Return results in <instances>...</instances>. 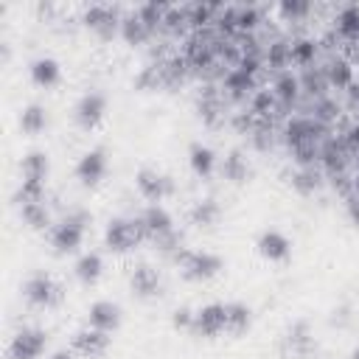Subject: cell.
<instances>
[{"instance_id": "obj_1", "label": "cell", "mask_w": 359, "mask_h": 359, "mask_svg": "<svg viewBox=\"0 0 359 359\" xmlns=\"http://www.w3.org/2000/svg\"><path fill=\"white\" fill-rule=\"evenodd\" d=\"M48 171H50V160L42 149H31L22 163H20V188L14 194V199L20 205L28 202H45V182H48Z\"/></svg>"}, {"instance_id": "obj_2", "label": "cell", "mask_w": 359, "mask_h": 359, "mask_svg": "<svg viewBox=\"0 0 359 359\" xmlns=\"http://www.w3.org/2000/svg\"><path fill=\"white\" fill-rule=\"evenodd\" d=\"M93 222V216L84 210V208H73L65 219H59L48 233H50V247L59 252V255H70V252H79L81 244H84V236H87V224Z\"/></svg>"}, {"instance_id": "obj_3", "label": "cell", "mask_w": 359, "mask_h": 359, "mask_svg": "<svg viewBox=\"0 0 359 359\" xmlns=\"http://www.w3.org/2000/svg\"><path fill=\"white\" fill-rule=\"evenodd\" d=\"M174 264L180 269V275L185 280H194V283H205V280H213L222 275L224 269V261L222 255L210 252V250H191V247H182L177 255H174Z\"/></svg>"}, {"instance_id": "obj_4", "label": "cell", "mask_w": 359, "mask_h": 359, "mask_svg": "<svg viewBox=\"0 0 359 359\" xmlns=\"http://www.w3.org/2000/svg\"><path fill=\"white\" fill-rule=\"evenodd\" d=\"M143 241H149V238H146L140 216H115V219L107 222L104 244H107L109 252H132Z\"/></svg>"}, {"instance_id": "obj_5", "label": "cell", "mask_w": 359, "mask_h": 359, "mask_svg": "<svg viewBox=\"0 0 359 359\" xmlns=\"http://www.w3.org/2000/svg\"><path fill=\"white\" fill-rule=\"evenodd\" d=\"M22 297L34 309H56L62 303V297H65V289H62V283L50 272H42L39 269V272H31L25 278Z\"/></svg>"}, {"instance_id": "obj_6", "label": "cell", "mask_w": 359, "mask_h": 359, "mask_svg": "<svg viewBox=\"0 0 359 359\" xmlns=\"http://www.w3.org/2000/svg\"><path fill=\"white\" fill-rule=\"evenodd\" d=\"M135 188H137V194H140L149 205H163V202L177 191L171 174H165V171H160V168H154V165H140V168L135 171Z\"/></svg>"}, {"instance_id": "obj_7", "label": "cell", "mask_w": 359, "mask_h": 359, "mask_svg": "<svg viewBox=\"0 0 359 359\" xmlns=\"http://www.w3.org/2000/svg\"><path fill=\"white\" fill-rule=\"evenodd\" d=\"M325 132L328 126L317 123L311 115H294L283 123V140L286 146L294 151V149H303V146H314V143H325Z\"/></svg>"}, {"instance_id": "obj_8", "label": "cell", "mask_w": 359, "mask_h": 359, "mask_svg": "<svg viewBox=\"0 0 359 359\" xmlns=\"http://www.w3.org/2000/svg\"><path fill=\"white\" fill-rule=\"evenodd\" d=\"M48 348V331L39 325H22L8 342V359H42Z\"/></svg>"}, {"instance_id": "obj_9", "label": "cell", "mask_w": 359, "mask_h": 359, "mask_svg": "<svg viewBox=\"0 0 359 359\" xmlns=\"http://www.w3.org/2000/svg\"><path fill=\"white\" fill-rule=\"evenodd\" d=\"M81 22H84L90 31H95L101 39H112L115 34H121L123 14H121L118 6H112V3H93V6L84 8Z\"/></svg>"}, {"instance_id": "obj_10", "label": "cell", "mask_w": 359, "mask_h": 359, "mask_svg": "<svg viewBox=\"0 0 359 359\" xmlns=\"http://www.w3.org/2000/svg\"><path fill=\"white\" fill-rule=\"evenodd\" d=\"M107 109H109L107 95H104L101 90H87V93L76 101V107H73L76 126L84 129V132L98 129V126L104 123V118H107Z\"/></svg>"}, {"instance_id": "obj_11", "label": "cell", "mask_w": 359, "mask_h": 359, "mask_svg": "<svg viewBox=\"0 0 359 359\" xmlns=\"http://www.w3.org/2000/svg\"><path fill=\"white\" fill-rule=\"evenodd\" d=\"M191 331L196 337H205V339H216L222 334H227V303H205L194 311V325Z\"/></svg>"}, {"instance_id": "obj_12", "label": "cell", "mask_w": 359, "mask_h": 359, "mask_svg": "<svg viewBox=\"0 0 359 359\" xmlns=\"http://www.w3.org/2000/svg\"><path fill=\"white\" fill-rule=\"evenodd\" d=\"M109 345H112V337L93 325H81L70 337V351L81 359H101V356H107Z\"/></svg>"}, {"instance_id": "obj_13", "label": "cell", "mask_w": 359, "mask_h": 359, "mask_svg": "<svg viewBox=\"0 0 359 359\" xmlns=\"http://www.w3.org/2000/svg\"><path fill=\"white\" fill-rule=\"evenodd\" d=\"M107 171H109V157H107V151H104L101 146H93V149H87V151L79 157L73 174H76V180H79L84 188H95V185L104 182Z\"/></svg>"}, {"instance_id": "obj_14", "label": "cell", "mask_w": 359, "mask_h": 359, "mask_svg": "<svg viewBox=\"0 0 359 359\" xmlns=\"http://www.w3.org/2000/svg\"><path fill=\"white\" fill-rule=\"evenodd\" d=\"M255 250H258V255H261L264 261H269V264H283V261L292 258V238H289L283 230H278V227H266V230L258 233Z\"/></svg>"}, {"instance_id": "obj_15", "label": "cell", "mask_w": 359, "mask_h": 359, "mask_svg": "<svg viewBox=\"0 0 359 359\" xmlns=\"http://www.w3.org/2000/svg\"><path fill=\"white\" fill-rule=\"evenodd\" d=\"M314 351H317V342H314L311 325L306 320H294L283 334V353L289 359H309Z\"/></svg>"}, {"instance_id": "obj_16", "label": "cell", "mask_w": 359, "mask_h": 359, "mask_svg": "<svg viewBox=\"0 0 359 359\" xmlns=\"http://www.w3.org/2000/svg\"><path fill=\"white\" fill-rule=\"evenodd\" d=\"M140 222H143V230H146V238L157 247L160 241H165L168 236L177 233L174 227V216L168 213L165 205H149L143 213H140Z\"/></svg>"}, {"instance_id": "obj_17", "label": "cell", "mask_w": 359, "mask_h": 359, "mask_svg": "<svg viewBox=\"0 0 359 359\" xmlns=\"http://www.w3.org/2000/svg\"><path fill=\"white\" fill-rule=\"evenodd\" d=\"M222 93L230 98V101H247L258 93V76L247 73L244 67H227L224 76H222Z\"/></svg>"}, {"instance_id": "obj_18", "label": "cell", "mask_w": 359, "mask_h": 359, "mask_svg": "<svg viewBox=\"0 0 359 359\" xmlns=\"http://www.w3.org/2000/svg\"><path fill=\"white\" fill-rule=\"evenodd\" d=\"M129 289L140 297V300H154L163 294V275L157 266L151 264H137L129 275Z\"/></svg>"}, {"instance_id": "obj_19", "label": "cell", "mask_w": 359, "mask_h": 359, "mask_svg": "<svg viewBox=\"0 0 359 359\" xmlns=\"http://www.w3.org/2000/svg\"><path fill=\"white\" fill-rule=\"evenodd\" d=\"M121 323H123V311H121V306L112 303V300H95V303L87 309V325H93V328H98V331H104V334L118 331Z\"/></svg>"}, {"instance_id": "obj_20", "label": "cell", "mask_w": 359, "mask_h": 359, "mask_svg": "<svg viewBox=\"0 0 359 359\" xmlns=\"http://www.w3.org/2000/svg\"><path fill=\"white\" fill-rule=\"evenodd\" d=\"M320 165L328 177H337V174H345L348 165H351V151L345 149L342 137H325L323 143V151H320Z\"/></svg>"}, {"instance_id": "obj_21", "label": "cell", "mask_w": 359, "mask_h": 359, "mask_svg": "<svg viewBox=\"0 0 359 359\" xmlns=\"http://www.w3.org/2000/svg\"><path fill=\"white\" fill-rule=\"evenodd\" d=\"M188 165H191L194 177L210 180V177L219 171V154H216L208 143L196 140V143H191V149H188Z\"/></svg>"}, {"instance_id": "obj_22", "label": "cell", "mask_w": 359, "mask_h": 359, "mask_svg": "<svg viewBox=\"0 0 359 359\" xmlns=\"http://www.w3.org/2000/svg\"><path fill=\"white\" fill-rule=\"evenodd\" d=\"M28 76H31V81H34L36 87L50 90V87H56V84L62 81V65H59L53 56H36V59H31V65H28Z\"/></svg>"}, {"instance_id": "obj_23", "label": "cell", "mask_w": 359, "mask_h": 359, "mask_svg": "<svg viewBox=\"0 0 359 359\" xmlns=\"http://www.w3.org/2000/svg\"><path fill=\"white\" fill-rule=\"evenodd\" d=\"M219 174H222L227 182L241 185V182H247V180H250L252 165H250V160H247V154H244L241 149H230V151L219 160Z\"/></svg>"}, {"instance_id": "obj_24", "label": "cell", "mask_w": 359, "mask_h": 359, "mask_svg": "<svg viewBox=\"0 0 359 359\" xmlns=\"http://www.w3.org/2000/svg\"><path fill=\"white\" fill-rule=\"evenodd\" d=\"M196 109H199V118H202L208 126H216V123L224 118V104H222V93L216 90V84L199 87Z\"/></svg>"}, {"instance_id": "obj_25", "label": "cell", "mask_w": 359, "mask_h": 359, "mask_svg": "<svg viewBox=\"0 0 359 359\" xmlns=\"http://www.w3.org/2000/svg\"><path fill=\"white\" fill-rule=\"evenodd\" d=\"M272 93H275V98H278L280 109H289V107L300 98V93H303V87H300V76H297V73H292V70L278 73V76H275V81H272Z\"/></svg>"}, {"instance_id": "obj_26", "label": "cell", "mask_w": 359, "mask_h": 359, "mask_svg": "<svg viewBox=\"0 0 359 359\" xmlns=\"http://www.w3.org/2000/svg\"><path fill=\"white\" fill-rule=\"evenodd\" d=\"M334 28L339 39L345 42H359V3H345L334 14Z\"/></svg>"}, {"instance_id": "obj_27", "label": "cell", "mask_w": 359, "mask_h": 359, "mask_svg": "<svg viewBox=\"0 0 359 359\" xmlns=\"http://www.w3.org/2000/svg\"><path fill=\"white\" fill-rule=\"evenodd\" d=\"M325 79H328V87L348 90V87L356 81V73H353L351 59H345V56H331V59L325 62Z\"/></svg>"}, {"instance_id": "obj_28", "label": "cell", "mask_w": 359, "mask_h": 359, "mask_svg": "<svg viewBox=\"0 0 359 359\" xmlns=\"http://www.w3.org/2000/svg\"><path fill=\"white\" fill-rule=\"evenodd\" d=\"M219 219H222V205H219L213 196L196 199V202L191 205V210H188V222H191L194 227H213Z\"/></svg>"}, {"instance_id": "obj_29", "label": "cell", "mask_w": 359, "mask_h": 359, "mask_svg": "<svg viewBox=\"0 0 359 359\" xmlns=\"http://www.w3.org/2000/svg\"><path fill=\"white\" fill-rule=\"evenodd\" d=\"M73 272H76V278L84 286H95L101 280V275H104V258H101V252H95V250L81 252L79 261H76V266H73Z\"/></svg>"}, {"instance_id": "obj_30", "label": "cell", "mask_w": 359, "mask_h": 359, "mask_svg": "<svg viewBox=\"0 0 359 359\" xmlns=\"http://www.w3.org/2000/svg\"><path fill=\"white\" fill-rule=\"evenodd\" d=\"M317 53H320V42H317L314 36H297V39L289 42V59H292V65H297L300 70L311 67L314 59H317Z\"/></svg>"}, {"instance_id": "obj_31", "label": "cell", "mask_w": 359, "mask_h": 359, "mask_svg": "<svg viewBox=\"0 0 359 359\" xmlns=\"http://www.w3.org/2000/svg\"><path fill=\"white\" fill-rule=\"evenodd\" d=\"M292 191L300 194V196H314L320 188H323V171L317 165H309V168H297L292 174Z\"/></svg>"}, {"instance_id": "obj_32", "label": "cell", "mask_w": 359, "mask_h": 359, "mask_svg": "<svg viewBox=\"0 0 359 359\" xmlns=\"http://www.w3.org/2000/svg\"><path fill=\"white\" fill-rule=\"evenodd\" d=\"M252 328V309L241 300H230L227 303V334L241 337Z\"/></svg>"}, {"instance_id": "obj_33", "label": "cell", "mask_w": 359, "mask_h": 359, "mask_svg": "<svg viewBox=\"0 0 359 359\" xmlns=\"http://www.w3.org/2000/svg\"><path fill=\"white\" fill-rule=\"evenodd\" d=\"M151 28L132 11V14H123V22H121V36L126 45H146L151 39Z\"/></svg>"}, {"instance_id": "obj_34", "label": "cell", "mask_w": 359, "mask_h": 359, "mask_svg": "<svg viewBox=\"0 0 359 359\" xmlns=\"http://www.w3.org/2000/svg\"><path fill=\"white\" fill-rule=\"evenodd\" d=\"M135 90H160L165 87V62H149L137 70V76L132 79Z\"/></svg>"}, {"instance_id": "obj_35", "label": "cell", "mask_w": 359, "mask_h": 359, "mask_svg": "<svg viewBox=\"0 0 359 359\" xmlns=\"http://www.w3.org/2000/svg\"><path fill=\"white\" fill-rule=\"evenodd\" d=\"M45 126H48V109L42 107V104H25L22 109H20V129L25 132V135H39V132H45Z\"/></svg>"}, {"instance_id": "obj_36", "label": "cell", "mask_w": 359, "mask_h": 359, "mask_svg": "<svg viewBox=\"0 0 359 359\" xmlns=\"http://www.w3.org/2000/svg\"><path fill=\"white\" fill-rule=\"evenodd\" d=\"M20 219L25 222V227L31 230H50L53 222H50V210L45 202H28V205H20Z\"/></svg>"}, {"instance_id": "obj_37", "label": "cell", "mask_w": 359, "mask_h": 359, "mask_svg": "<svg viewBox=\"0 0 359 359\" xmlns=\"http://www.w3.org/2000/svg\"><path fill=\"white\" fill-rule=\"evenodd\" d=\"M250 109H252V115H255L258 121L272 123V118L280 112V104H278V98H275L272 90H258V93L250 98Z\"/></svg>"}, {"instance_id": "obj_38", "label": "cell", "mask_w": 359, "mask_h": 359, "mask_svg": "<svg viewBox=\"0 0 359 359\" xmlns=\"http://www.w3.org/2000/svg\"><path fill=\"white\" fill-rule=\"evenodd\" d=\"M300 87L303 93H309L314 101L317 98H325V90H328V79H325V67H306L300 70Z\"/></svg>"}, {"instance_id": "obj_39", "label": "cell", "mask_w": 359, "mask_h": 359, "mask_svg": "<svg viewBox=\"0 0 359 359\" xmlns=\"http://www.w3.org/2000/svg\"><path fill=\"white\" fill-rule=\"evenodd\" d=\"M168 8H171V3H163V0H149V3H140L137 8H135V14L151 28V31H157L160 25H163V20H165V14H168Z\"/></svg>"}, {"instance_id": "obj_40", "label": "cell", "mask_w": 359, "mask_h": 359, "mask_svg": "<svg viewBox=\"0 0 359 359\" xmlns=\"http://www.w3.org/2000/svg\"><path fill=\"white\" fill-rule=\"evenodd\" d=\"M224 3H194L191 6V28L202 31L210 28V22H216V14L222 11Z\"/></svg>"}, {"instance_id": "obj_41", "label": "cell", "mask_w": 359, "mask_h": 359, "mask_svg": "<svg viewBox=\"0 0 359 359\" xmlns=\"http://www.w3.org/2000/svg\"><path fill=\"white\" fill-rule=\"evenodd\" d=\"M342 115V107L331 98V95H325V98H317L314 104H311V118L317 121V123H323V126H331L337 118Z\"/></svg>"}, {"instance_id": "obj_42", "label": "cell", "mask_w": 359, "mask_h": 359, "mask_svg": "<svg viewBox=\"0 0 359 359\" xmlns=\"http://www.w3.org/2000/svg\"><path fill=\"white\" fill-rule=\"evenodd\" d=\"M266 65H269V70H278V73H283L292 65V59H289V42L286 39L269 42V48H266Z\"/></svg>"}, {"instance_id": "obj_43", "label": "cell", "mask_w": 359, "mask_h": 359, "mask_svg": "<svg viewBox=\"0 0 359 359\" xmlns=\"http://www.w3.org/2000/svg\"><path fill=\"white\" fill-rule=\"evenodd\" d=\"M311 3L309 0H280L278 3V14L286 20V22H300V20H306L309 14H311Z\"/></svg>"}, {"instance_id": "obj_44", "label": "cell", "mask_w": 359, "mask_h": 359, "mask_svg": "<svg viewBox=\"0 0 359 359\" xmlns=\"http://www.w3.org/2000/svg\"><path fill=\"white\" fill-rule=\"evenodd\" d=\"M188 25H191V6H171L163 20V28L171 34H182Z\"/></svg>"}, {"instance_id": "obj_45", "label": "cell", "mask_w": 359, "mask_h": 359, "mask_svg": "<svg viewBox=\"0 0 359 359\" xmlns=\"http://www.w3.org/2000/svg\"><path fill=\"white\" fill-rule=\"evenodd\" d=\"M216 28L222 36L238 34V6H222V11L216 14Z\"/></svg>"}, {"instance_id": "obj_46", "label": "cell", "mask_w": 359, "mask_h": 359, "mask_svg": "<svg viewBox=\"0 0 359 359\" xmlns=\"http://www.w3.org/2000/svg\"><path fill=\"white\" fill-rule=\"evenodd\" d=\"M261 22L258 6H238V34H252Z\"/></svg>"}, {"instance_id": "obj_47", "label": "cell", "mask_w": 359, "mask_h": 359, "mask_svg": "<svg viewBox=\"0 0 359 359\" xmlns=\"http://www.w3.org/2000/svg\"><path fill=\"white\" fill-rule=\"evenodd\" d=\"M233 126H236L238 132H244V135H252L255 126H258V118L252 115V109H241V112L233 115Z\"/></svg>"}, {"instance_id": "obj_48", "label": "cell", "mask_w": 359, "mask_h": 359, "mask_svg": "<svg viewBox=\"0 0 359 359\" xmlns=\"http://www.w3.org/2000/svg\"><path fill=\"white\" fill-rule=\"evenodd\" d=\"M194 311H196V309H188V306L174 309L171 325H174V328H182V331H191V325H194Z\"/></svg>"}, {"instance_id": "obj_49", "label": "cell", "mask_w": 359, "mask_h": 359, "mask_svg": "<svg viewBox=\"0 0 359 359\" xmlns=\"http://www.w3.org/2000/svg\"><path fill=\"white\" fill-rule=\"evenodd\" d=\"M339 137H342V143H345V149H348L351 154H359V121L348 123Z\"/></svg>"}, {"instance_id": "obj_50", "label": "cell", "mask_w": 359, "mask_h": 359, "mask_svg": "<svg viewBox=\"0 0 359 359\" xmlns=\"http://www.w3.org/2000/svg\"><path fill=\"white\" fill-rule=\"evenodd\" d=\"M331 185H334V191L342 194V199H348V196L353 194V180H351L348 174H337V177H331Z\"/></svg>"}, {"instance_id": "obj_51", "label": "cell", "mask_w": 359, "mask_h": 359, "mask_svg": "<svg viewBox=\"0 0 359 359\" xmlns=\"http://www.w3.org/2000/svg\"><path fill=\"white\" fill-rule=\"evenodd\" d=\"M345 213H348V219L359 227V196H356V194H351V196L345 199Z\"/></svg>"}, {"instance_id": "obj_52", "label": "cell", "mask_w": 359, "mask_h": 359, "mask_svg": "<svg viewBox=\"0 0 359 359\" xmlns=\"http://www.w3.org/2000/svg\"><path fill=\"white\" fill-rule=\"evenodd\" d=\"M345 93H348V104H351L353 109H359V81H353Z\"/></svg>"}, {"instance_id": "obj_53", "label": "cell", "mask_w": 359, "mask_h": 359, "mask_svg": "<svg viewBox=\"0 0 359 359\" xmlns=\"http://www.w3.org/2000/svg\"><path fill=\"white\" fill-rule=\"evenodd\" d=\"M48 359H76V353H73L70 348H56V351H53Z\"/></svg>"}, {"instance_id": "obj_54", "label": "cell", "mask_w": 359, "mask_h": 359, "mask_svg": "<svg viewBox=\"0 0 359 359\" xmlns=\"http://www.w3.org/2000/svg\"><path fill=\"white\" fill-rule=\"evenodd\" d=\"M36 11H39L42 17H50V14L56 11V6H53V3H36Z\"/></svg>"}, {"instance_id": "obj_55", "label": "cell", "mask_w": 359, "mask_h": 359, "mask_svg": "<svg viewBox=\"0 0 359 359\" xmlns=\"http://www.w3.org/2000/svg\"><path fill=\"white\" fill-rule=\"evenodd\" d=\"M353 194L359 196V171H356V177H353Z\"/></svg>"}, {"instance_id": "obj_56", "label": "cell", "mask_w": 359, "mask_h": 359, "mask_svg": "<svg viewBox=\"0 0 359 359\" xmlns=\"http://www.w3.org/2000/svg\"><path fill=\"white\" fill-rule=\"evenodd\" d=\"M351 359H359V342L353 345V351H351Z\"/></svg>"}, {"instance_id": "obj_57", "label": "cell", "mask_w": 359, "mask_h": 359, "mask_svg": "<svg viewBox=\"0 0 359 359\" xmlns=\"http://www.w3.org/2000/svg\"><path fill=\"white\" fill-rule=\"evenodd\" d=\"M356 168H359V154H356Z\"/></svg>"}, {"instance_id": "obj_58", "label": "cell", "mask_w": 359, "mask_h": 359, "mask_svg": "<svg viewBox=\"0 0 359 359\" xmlns=\"http://www.w3.org/2000/svg\"><path fill=\"white\" fill-rule=\"evenodd\" d=\"M356 115H359V109H356Z\"/></svg>"}]
</instances>
